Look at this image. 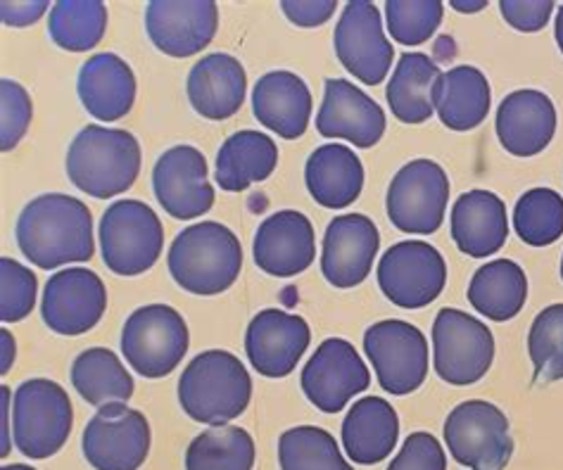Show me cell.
<instances>
[{
    "instance_id": "obj_1",
    "label": "cell",
    "mask_w": 563,
    "mask_h": 470,
    "mask_svg": "<svg viewBox=\"0 0 563 470\" xmlns=\"http://www.w3.org/2000/svg\"><path fill=\"white\" fill-rule=\"evenodd\" d=\"M20 253L38 269L91 261L96 255L93 214L79 198L46 193L24 204L14 226Z\"/></svg>"
},
{
    "instance_id": "obj_2",
    "label": "cell",
    "mask_w": 563,
    "mask_h": 470,
    "mask_svg": "<svg viewBox=\"0 0 563 470\" xmlns=\"http://www.w3.org/2000/svg\"><path fill=\"white\" fill-rule=\"evenodd\" d=\"M167 267L176 286L190 295H221L243 271V245L219 222L190 224L174 238Z\"/></svg>"
},
{
    "instance_id": "obj_3",
    "label": "cell",
    "mask_w": 563,
    "mask_h": 470,
    "mask_svg": "<svg viewBox=\"0 0 563 470\" xmlns=\"http://www.w3.org/2000/svg\"><path fill=\"white\" fill-rule=\"evenodd\" d=\"M65 165L71 186L96 200H110L136 183L141 145L124 128L88 124L69 143Z\"/></svg>"
},
{
    "instance_id": "obj_4",
    "label": "cell",
    "mask_w": 563,
    "mask_h": 470,
    "mask_svg": "<svg viewBox=\"0 0 563 470\" xmlns=\"http://www.w3.org/2000/svg\"><path fill=\"white\" fill-rule=\"evenodd\" d=\"M252 378L245 363L227 349H207L192 357L179 378L184 414L205 425H229L245 414Z\"/></svg>"
},
{
    "instance_id": "obj_5",
    "label": "cell",
    "mask_w": 563,
    "mask_h": 470,
    "mask_svg": "<svg viewBox=\"0 0 563 470\" xmlns=\"http://www.w3.org/2000/svg\"><path fill=\"white\" fill-rule=\"evenodd\" d=\"M74 409L67 390L48 378H32L14 390L12 437L26 459L55 457L71 435Z\"/></svg>"
},
{
    "instance_id": "obj_6",
    "label": "cell",
    "mask_w": 563,
    "mask_h": 470,
    "mask_svg": "<svg viewBox=\"0 0 563 470\" xmlns=\"http://www.w3.org/2000/svg\"><path fill=\"white\" fill-rule=\"evenodd\" d=\"M98 243L112 273L141 276L155 267L165 249V226L151 204L131 198L117 200L100 219Z\"/></svg>"
},
{
    "instance_id": "obj_7",
    "label": "cell",
    "mask_w": 563,
    "mask_h": 470,
    "mask_svg": "<svg viewBox=\"0 0 563 470\" xmlns=\"http://www.w3.org/2000/svg\"><path fill=\"white\" fill-rule=\"evenodd\" d=\"M190 345L186 318L169 304H145L122 328V355L136 376L167 378L176 371Z\"/></svg>"
},
{
    "instance_id": "obj_8",
    "label": "cell",
    "mask_w": 563,
    "mask_h": 470,
    "mask_svg": "<svg viewBox=\"0 0 563 470\" xmlns=\"http://www.w3.org/2000/svg\"><path fill=\"white\" fill-rule=\"evenodd\" d=\"M442 433L452 459L468 470H504L511 461L509 418L490 402L468 400L456 404Z\"/></svg>"
},
{
    "instance_id": "obj_9",
    "label": "cell",
    "mask_w": 563,
    "mask_h": 470,
    "mask_svg": "<svg viewBox=\"0 0 563 470\" xmlns=\"http://www.w3.org/2000/svg\"><path fill=\"white\" fill-rule=\"evenodd\" d=\"M495 361V337L483 321L444 306L433 321V366L444 383H478Z\"/></svg>"
},
{
    "instance_id": "obj_10",
    "label": "cell",
    "mask_w": 563,
    "mask_h": 470,
    "mask_svg": "<svg viewBox=\"0 0 563 470\" xmlns=\"http://www.w3.org/2000/svg\"><path fill=\"white\" fill-rule=\"evenodd\" d=\"M450 179L433 159H411L399 169L385 195L390 224L405 233L431 235L448 214Z\"/></svg>"
},
{
    "instance_id": "obj_11",
    "label": "cell",
    "mask_w": 563,
    "mask_h": 470,
    "mask_svg": "<svg viewBox=\"0 0 563 470\" xmlns=\"http://www.w3.org/2000/svg\"><path fill=\"white\" fill-rule=\"evenodd\" d=\"M364 355L372 361L383 392L405 396L417 392L428 376V340L407 321L385 318L364 333Z\"/></svg>"
},
{
    "instance_id": "obj_12",
    "label": "cell",
    "mask_w": 563,
    "mask_h": 470,
    "mask_svg": "<svg viewBox=\"0 0 563 470\" xmlns=\"http://www.w3.org/2000/svg\"><path fill=\"white\" fill-rule=\"evenodd\" d=\"M376 276L380 292L395 306L423 310L442 295L448 264L431 243L402 240L385 249Z\"/></svg>"
},
{
    "instance_id": "obj_13",
    "label": "cell",
    "mask_w": 563,
    "mask_h": 470,
    "mask_svg": "<svg viewBox=\"0 0 563 470\" xmlns=\"http://www.w3.org/2000/svg\"><path fill=\"white\" fill-rule=\"evenodd\" d=\"M81 451L96 470H139L151 454V423L126 404L102 406L86 423Z\"/></svg>"
},
{
    "instance_id": "obj_14",
    "label": "cell",
    "mask_w": 563,
    "mask_h": 470,
    "mask_svg": "<svg viewBox=\"0 0 563 470\" xmlns=\"http://www.w3.org/2000/svg\"><path fill=\"white\" fill-rule=\"evenodd\" d=\"M333 48L340 65L366 86H378L393 67L395 48L385 36L383 14L376 3L350 0L335 24Z\"/></svg>"
},
{
    "instance_id": "obj_15",
    "label": "cell",
    "mask_w": 563,
    "mask_h": 470,
    "mask_svg": "<svg viewBox=\"0 0 563 470\" xmlns=\"http://www.w3.org/2000/svg\"><path fill=\"white\" fill-rule=\"evenodd\" d=\"M300 385L321 414H340L354 394L368 390L372 373L352 343L343 337H329L305 363Z\"/></svg>"
},
{
    "instance_id": "obj_16",
    "label": "cell",
    "mask_w": 563,
    "mask_h": 470,
    "mask_svg": "<svg viewBox=\"0 0 563 470\" xmlns=\"http://www.w3.org/2000/svg\"><path fill=\"white\" fill-rule=\"evenodd\" d=\"M108 310V288L86 267H69L48 278L41 298V318L67 337L93 331Z\"/></svg>"
},
{
    "instance_id": "obj_17",
    "label": "cell",
    "mask_w": 563,
    "mask_h": 470,
    "mask_svg": "<svg viewBox=\"0 0 563 470\" xmlns=\"http://www.w3.org/2000/svg\"><path fill=\"white\" fill-rule=\"evenodd\" d=\"M153 190L162 210L179 222L200 219L214 204L207 159L192 145H174L157 157L153 167Z\"/></svg>"
},
{
    "instance_id": "obj_18",
    "label": "cell",
    "mask_w": 563,
    "mask_h": 470,
    "mask_svg": "<svg viewBox=\"0 0 563 470\" xmlns=\"http://www.w3.org/2000/svg\"><path fill=\"white\" fill-rule=\"evenodd\" d=\"M219 8L212 0H153L145 5V32L169 57L202 53L217 36Z\"/></svg>"
},
{
    "instance_id": "obj_19",
    "label": "cell",
    "mask_w": 563,
    "mask_h": 470,
    "mask_svg": "<svg viewBox=\"0 0 563 470\" xmlns=\"http://www.w3.org/2000/svg\"><path fill=\"white\" fill-rule=\"evenodd\" d=\"M380 249L378 226L366 214L335 216L323 233L321 273L333 288L364 283Z\"/></svg>"
},
{
    "instance_id": "obj_20",
    "label": "cell",
    "mask_w": 563,
    "mask_h": 470,
    "mask_svg": "<svg viewBox=\"0 0 563 470\" xmlns=\"http://www.w3.org/2000/svg\"><path fill=\"white\" fill-rule=\"evenodd\" d=\"M312 331L302 316L284 310H262L245 331V355L260 376L286 378L305 357Z\"/></svg>"
},
{
    "instance_id": "obj_21",
    "label": "cell",
    "mask_w": 563,
    "mask_h": 470,
    "mask_svg": "<svg viewBox=\"0 0 563 470\" xmlns=\"http://www.w3.org/2000/svg\"><path fill=\"white\" fill-rule=\"evenodd\" d=\"M385 112L378 102L347 79H325L317 131L323 138H343L354 148H374L385 134Z\"/></svg>"
},
{
    "instance_id": "obj_22",
    "label": "cell",
    "mask_w": 563,
    "mask_h": 470,
    "mask_svg": "<svg viewBox=\"0 0 563 470\" xmlns=\"http://www.w3.org/2000/svg\"><path fill=\"white\" fill-rule=\"evenodd\" d=\"M255 264L269 276L292 278L317 259V233L302 212L280 210L264 219L252 240Z\"/></svg>"
},
{
    "instance_id": "obj_23",
    "label": "cell",
    "mask_w": 563,
    "mask_h": 470,
    "mask_svg": "<svg viewBox=\"0 0 563 470\" xmlns=\"http://www.w3.org/2000/svg\"><path fill=\"white\" fill-rule=\"evenodd\" d=\"M495 128L501 148L516 157H536L556 134V108L552 98L521 88L499 102Z\"/></svg>"
},
{
    "instance_id": "obj_24",
    "label": "cell",
    "mask_w": 563,
    "mask_h": 470,
    "mask_svg": "<svg viewBox=\"0 0 563 470\" xmlns=\"http://www.w3.org/2000/svg\"><path fill=\"white\" fill-rule=\"evenodd\" d=\"M314 100L302 77L288 69L266 71L252 88V112L255 120L274 131L278 138H302L312 120Z\"/></svg>"
},
{
    "instance_id": "obj_25",
    "label": "cell",
    "mask_w": 563,
    "mask_h": 470,
    "mask_svg": "<svg viewBox=\"0 0 563 470\" xmlns=\"http://www.w3.org/2000/svg\"><path fill=\"white\" fill-rule=\"evenodd\" d=\"M450 233L459 253L487 259L499 253L509 238L507 204L490 190H468L452 204Z\"/></svg>"
},
{
    "instance_id": "obj_26",
    "label": "cell",
    "mask_w": 563,
    "mask_h": 470,
    "mask_svg": "<svg viewBox=\"0 0 563 470\" xmlns=\"http://www.w3.org/2000/svg\"><path fill=\"white\" fill-rule=\"evenodd\" d=\"M186 93L192 110L205 120L224 122L239 112L245 102V67L229 53L205 55L188 71Z\"/></svg>"
},
{
    "instance_id": "obj_27",
    "label": "cell",
    "mask_w": 563,
    "mask_h": 470,
    "mask_svg": "<svg viewBox=\"0 0 563 470\" xmlns=\"http://www.w3.org/2000/svg\"><path fill=\"white\" fill-rule=\"evenodd\" d=\"M77 93L88 114L110 124L126 116L136 102V75L120 55L98 53L81 65Z\"/></svg>"
},
{
    "instance_id": "obj_28",
    "label": "cell",
    "mask_w": 563,
    "mask_h": 470,
    "mask_svg": "<svg viewBox=\"0 0 563 470\" xmlns=\"http://www.w3.org/2000/svg\"><path fill=\"white\" fill-rule=\"evenodd\" d=\"M343 449L357 466H376L390 457L399 439V418L383 396H362L343 421Z\"/></svg>"
},
{
    "instance_id": "obj_29",
    "label": "cell",
    "mask_w": 563,
    "mask_h": 470,
    "mask_svg": "<svg viewBox=\"0 0 563 470\" xmlns=\"http://www.w3.org/2000/svg\"><path fill=\"white\" fill-rule=\"evenodd\" d=\"M305 183L309 195L325 210H345L362 195L364 165L352 148L325 143L307 157Z\"/></svg>"
},
{
    "instance_id": "obj_30",
    "label": "cell",
    "mask_w": 563,
    "mask_h": 470,
    "mask_svg": "<svg viewBox=\"0 0 563 470\" xmlns=\"http://www.w3.org/2000/svg\"><path fill=\"white\" fill-rule=\"evenodd\" d=\"M433 105L440 122L452 131L478 128L493 105L490 81L481 69L471 65H459L442 71L435 81Z\"/></svg>"
},
{
    "instance_id": "obj_31",
    "label": "cell",
    "mask_w": 563,
    "mask_h": 470,
    "mask_svg": "<svg viewBox=\"0 0 563 470\" xmlns=\"http://www.w3.org/2000/svg\"><path fill=\"white\" fill-rule=\"evenodd\" d=\"M278 167V148L262 131H235L217 153L214 181L227 193H243L252 183L269 179Z\"/></svg>"
},
{
    "instance_id": "obj_32",
    "label": "cell",
    "mask_w": 563,
    "mask_h": 470,
    "mask_svg": "<svg viewBox=\"0 0 563 470\" xmlns=\"http://www.w3.org/2000/svg\"><path fill=\"white\" fill-rule=\"evenodd\" d=\"M440 67L431 55L426 53H405L393 71L385 88V98L399 122L423 124L435 114L433 91L440 79Z\"/></svg>"
},
{
    "instance_id": "obj_33",
    "label": "cell",
    "mask_w": 563,
    "mask_h": 470,
    "mask_svg": "<svg viewBox=\"0 0 563 470\" xmlns=\"http://www.w3.org/2000/svg\"><path fill=\"white\" fill-rule=\"evenodd\" d=\"M466 298L473 310L490 321H511L526 306L528 278L511 259L487 261L473 273Z\"/></svg>"
},
{
    "instance_id": "obj_34",
    "label": "cell",
    "mask_w": 563,
    "mask_h": 470,
    "mask_svg": "<svg viewBox=\"0 0 563 470\" xmlns=\"http://www.w3.org/2000/svg\"><path fill=\"white\" fill-rule=\"evenodd\" d=\"M71 385L81 400L91 406L126 404L136 383L122 359L106 347H88L71 363Z\"/></svg>"
},
{
    "instance_id": "obj_35",
    "label": "cell",
    "mask_w": 563,
    "mask_h": 470,
    "mask_svg": "<svg viewBox=\"0 0 563 470\" xmlns=\"http://www.w3.org/2000/svg\"><path fill=\"white\" fill-rule=\"evenodd\" d=\"M255 439L239 425H214L192 437L186 449V470H252Z\"/></svg>"
},
{
    "instance_id": "obj_36",
    "label": "cell",
    "mask_w": 563,
    "mask_h": 470,
    "mask_svg": "<svg viewBox=\"0 0 563 470\" xmlns=\"http://www.w3.org/2000/svg\"><path fill=\"white\" fill-rule=\"evenodd\" d=\"M108 32V8L100 0H60L48 14V34L69 53L93 51Z\"/></svg>"
},
{
    "instance_id": "obj_37",
    "label": "cell",
    "mask_w": 563,
    "mask_h": 470,
    "mask_svg": "<svg viewBox=\"0 0 563 470\" xmlns=\"http://www.w3.org/2000/svg\"><path fill=\"white\" fill-rule=\"evenodd\" d=\"M280 470H354L335 437L317 425H298L278 437Z\"/></svg>"
},
{
    "instance_id": "obj_38",
    "label": "cell",
    "mask_w": 563,
    "mask_h": 470,
    "mask_svg": "<svg viewBox=\"0 0 563 470\" xmlns=\"http://www.w3.org/2000/svg\"><path fill=\"white\" fill-rule=\"evenodd\" d=\"M516 235L530 247H547L563 235V198L552 188H532L514 208Z\"/></svg>"
},
{
    "instance_id": "obj_39",
    "label": "cell",
    "mask_w": 563,
    "mask_h": 470,
    "mask_svg": "<svg viewBox=\"0 0 563 470\" xmlns=\"http://www.w3.org/2000/svg\"><path fill=\"white\" fill-rule=\"evenodd\" d=\"M528 355L536 366V383L547 385L563 380V304L547 306L532 321Z\"/></svg>"
},
{
    "instance_id": "obj_40",
    "label": "cell",
    "mask_w": 563,
    "mask_h": 470,
    "mask_svg": "<svg viewBox=\"0 0 563 470\" xmlns=\"http://www.w3.org/2000/svg\"><path fill=\"white\" fill-rule=\"evenodd\" d=\"M444 5L440 0H388L385 20L388 32L402 46H421L431 41L442 24Z\"/></svg>"
},
{
    "instance_id": "obj_41",
    "label": "cell",
    "mask_w": 563,
    "mask_h": 470,
    "mask_svg": "<svg viewBox=\"0 0 563 470\" xmlns=\"http://www.w3.org/2000/svg\"><path fill=\"white\" fill-rule=\"evenodd\" d=\"M36 273L10 257L0 259V321L20 323L36 306Z\"/></svg>"
},
{
    "instance_id": "obj_42",
    "label": "cell",
    "mask_w": 563,
    "mask_h": 470,
    "mask_svg": "<svg viewBox=\"0 0 563 470\" xmlns=\"http://www.w3.org/2000/svg\"><path fill=\"white\" fill-rule=\"evenodd\" d=\"M34 105L26 88L12 79L0 81V150L10 153L26 136Z\"/></svg>"
},
{
    "instance_id": "obj_43",
    "label": "cell",
    "mask_w": 563,
    "mask_h": 470,
    "mask_svg": "<svg viewBox=\"0 0 563 470\" xmlns=\"http://www.w3.org/2000/svg\"><path fill=\"white\" fill-rule=\"evenodd\" d=\"M388 470H448V454L435 435L411 433L402 449L395 454Z\"/></svg>"
},
{
    "instance_id": "obj_44",
    "label": "cell",
    "mask_w": 563,
    "mask_h": 470,
    "mask_svg": "<svg viewBox=\"0 0 563 470\" xmlns=\"http://www.w3.org/2000/svg\"><path fill=\"white\" fill-rule=\"evenodd\" d=\"M499 12L516 32L536 34L550 24L554 3L552 0H501Z\"/></svg>"
},
{
    "instance_id": "obj_45",
    "label": "cell",
    "mask_w": 563,
    "mask_h": 470,
    "mask_svg": "<svg viewBox=\"0 0 563 470\" xmlns=\"http://www.w3.org/2000/svg\"><path fill=\"white\" fill-rule=\"evenodd\" d=\"M280 10L295 26L314 29L333 18L338 3L335 0H284Z\"/></svg>"
},
{
    "instance_id": "obj_46",
    "label": "cell",
    "mask_w": 563,
    "mask_h": 470,
    "mask_svg": "<svg viewBox=\"0 0 563 470\" xmlns=\"http://www.w3.org/2000/svg\"><path fill=\"white\" fill-rule=\"evenodd\" d=\"M53 10L46 0H3L0 3V20L8 26L36 24L43 14Z\"/></svg>"
},
{
    "instance_id": "obj_47",
    "label": "cell",
    "mask_w": 563,
    "mask_h": 470,
    "mask_svg": "<svg viewBox=\"0 0 563 470\" xmlns=\"http://www.w3.org/2000/svg\"><path fill=\"white\" fill-rule=\"evenodd\" d=\"M0 376H8L12 363H14V355H18V345H14V337L10 335L8 328L0 331Z\"/></svg>"
},
{
    "instance_id": "obj_48",
    "label": "cell",
    "mask_w": 563,
    "mask_h": 470,
    "mask_svg": "<svg viewBox=\"0 0 563 470\" xmlns=\"http://www.w3.org/2000/svg\"><path fill=\"white\" fill-rule=\"evenodd\" d=\"M0 402H3V447H0V457L5 459L10 449H12V437H10V402H12V394H10L8 385L0 388Z\"/></svg>"
},
{
    "instance_id": "obj_49",
    "label": "cell",
    "mask_w": 563,
    "mask_h": 470,
    "mask_svg": "<svg viewBox=\"0 0 563 470\" xmlns=\"http://www.w3.org/2000/svg\"><path fill=\"white\" fill-rule=\"evenodd\" d=\"M456 12H464V14H471V12H481L487 8V0H468V3H464V0H452L450 3Z\"/></svg>"
},
{
    "instance_id": "obj_50",
    "label": "cell",
    "mask_w": 563,
    "mask_h": 470,
    "mask_svg": "<svg viewBox=\"0 0 563 470\" xmlns=\"http://www.w3.org/2000/svg\"><path fill=\"white\" fill-rule=\"evenodd\" d=\"M554 36H556V43H559V51L563 53V5L559 8L556 12V22H554Z\"/></svg>"
},
{
    "instance_id": "obj_51",
    "label": "cell",
    "mask_w": 563,
    "mask_h": 470,
    "mask_svg": "<svg viewBox=\"0 0 563 470\" xmlns=\"http://www.w3.org/2000/svg\"><path fill=\"white\" fill-rule=\"evenodd\" d=\"M0 470H36V468L26 466V463H12V466H3Z\"/></svg>"
},
{
    "instance_id": "obj_52",
    "label": "cell",
    "mask_w": 563,
    "mask_h": 470,
    "mask_svg": "<svg viewBox=\"0 0 563 470\" xmlns=\"http://www.w3.org/2000/svg\"><path fill=\"white\" fill-rule=\"evenodd\" d=\"M561 278H563V257H561Z\"/></svg>"
}]
</instances>
